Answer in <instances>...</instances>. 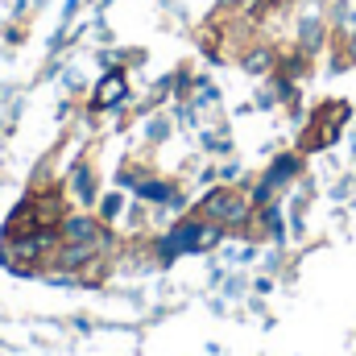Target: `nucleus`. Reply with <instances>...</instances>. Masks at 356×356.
<instances>
[{"label": "nucleus", "mask_w": 356, "mask_h": 356, "mask_svg": "<svg viewBox=\"0 0 356 356\" xmlns=\"http://www.w3.org/2000/svg\"><path fill=\"white\" fill-rule=\"evenodd\" d=\"M129 99H133V79H129L124 67L99 71L95 83H91V91H88V108H95V112H116V108H124Z\"/></svg>", "instance_id": "obj_1"}, {"label": "nucleus", "mask_w": 356, "mask_h": 356, "mask_svg": "<svg viewBox=\"0 0 356 356\" xmlns=\"http://www.w3.org/2000/svg\"><path fill=\"white\" fill-rule=\"evenodd\" d=\"M236 67H241L245 75H253V79H269V75L277 71V46H269V42H249V46L236 54Z\"/></svg>", "instance_id": "obj_2"}, {"label": "nucleus", "mask_w": 356, "mask_h": 356, "mask_svg": "<svg viewBox=\"0 0 356 356\" xmlns=\"http://www.w3.org/2000/svg\"><path fill=\"white\" fill-rule=\"evenodd\" d=\"M294 46L307 50V54H319V50L327 46V17H323V13L298 17V25H294Z\"/></svg>", "instance_id": "obj_3"}, {"label": "nucleus", "mask_w": 356, "mask_h": 356, "mask_svg": "<svg viewBox=\"0 0 356 356\" xmlns=\"http://www.w3.org/2000/svg\"><path fill=\"white\" fill-rule=\"evenodd\" d=\"M67 186H71V195H75L83 207H95V199H99V178H95V166H91L88 158H79V162L71 166Z\"/></svg>", "instance_id": "obj_4"}, {"label": "nucleus", "mask_w": 356, "mask_h": 356, "mask_svg": "<svg viewBox=\"0 0 356 356\" xmlns=\"http://www.w3.org/2000/svg\"><path fill=\"white\" fill-rule=\"evenodd\" d=\"M33 216H38V228H58L63 216H67V203H63V186H50V191H33Z\"/></svg>", "instance_id": "obj_5"}, {"label": "nucleus", "mask_w": 356, "mask_h": 356, "mask_svg": "<svg viewBox=\"0 0 356 356\" xmlns=\"http://www.w3.org/2000/svg\"><path fill=\"white\" fill-rule=\"evenodd\" d=\"M133 195L141 199V203H170V195H175V182H166V178H154V175H145L137 186H133Z\"/></svg>", "instance_id": "obj_6"}, {"label": "nucleus", "mask_w": 356, "mask_h": 356, "mask_svg": "<svg viewBox=\"0 0 356 356\" xmlns=\"http://www.w3.org/2000/svg\"><path fill=\"white\" fill-rule=\"evenodd\" d=\"M175 116H166V112H149L145 116V141L149 145H162V141H170V133H175Z\"/></svg>", "instance_id": "obj_7"}, {"label": "nucleus", "mask_w": 356, "mask_h": 356, "mask_svg": "<svg viewBox=\"0 0 356 356\" xmlns=\"http://www.w3.org/2000/svg\"><path fill=\"white\" fill-rule=\"evenodd\" d=\"M95 216H99L104 224L124 220V191H108V195H99V199H95Z\"/></svg>", "instance_id": "obj_8"}, {"label": "nucleus", "mask_w": 356, "mask_h": 356, "mask_svg": "<svg viewBox=\"0 0 356 356\" xmlns=\"http://www.w3.org/2000/svg\"><path fill=\"white\" fill-rule=\"evenodd\" d=\"M253 220L261 224V232H266L269 241H282V236H286V224H282V207H277V203L257 207V216H253Z\"/></svg>", "instance_id": "obj_9"}, {"label": "nucleus", "mask_w": 356, "mask_h": 356, "mask_svg": "<svg viewBox=\"0 0 356 356\" xmlns=\"http://www.w3.org/2000/svg\"><path fill=\"white\" fill-rule=\"evenodd\" d=\"M307 67H311V54H307V50H298V46H294V50H286V54H277V71H282V75H290V79H302V75H307Z\"/></svg>", "instance_id": "obj_10"}, {"label": "nucleus", "mask_w": 356, "mask_h": 356, "mask_svg": "<svg viewBox=\"0 0 356 356\" xmlns=\"http://www.w3.org/2000/svg\"><path fill=\"white\" fill-rule=\"evenodd\" d=\"M199 141H203V149H207V154H220V158H224V154H232V137H228V129H203V133H199Z\"/></svg>", "instance_id": "obj_11"}, {"label": "nucleus", "mask_w": 356, "mask_h": 356, "mask_svg": "<svg viewBox=\"0 0 356 356\" xmlns=\"http://www.w3.org/2000/svg\"><path fill=\"white\" fill-rule=\"evenodd\" d=\"M63 88H67V95H83V91H88V79L67 63V67H63Z\"/></svg>", "instance_id": "obj_12"}, {"label": "nucleus", "mask_w": 356, "mask_h": 356, "mask_svg": "<svg viewBox=\"0 0 356 356\" xmlns=\"http://www.w3.org/2000/svg\"><path fill=\"white\" fill-rule=\"evenodd\" d=\"M83 4H88V0H67V4H63V21H58V25H75V21H79V13H83Z\"/></svg>", "instance_id": "obj_13"}, {"label": "nucleus", "mask_w": 356, "mask_h": 356, "mask_svg": "<svg viewBox=\"0 0 356 356\" xmlns=\"http://www.w3.org/2000/svg\"><path fill=\"white\" fill-rule=\"evenodd\" d=\"M4 42H8V46H21V42H25V25H21V21H17V25H4Z\"/></svg>", "instance_id": "obj_14"}, {"label": "nucleus", "mask_w": 356, "mask_h": 356, "mask_svg": "<svg viewBox=\"0 0 356 356\" xmlns=\"http://www.w3.org/2000/svg\"><path fill=\"white\" fill-rule=\"evenodd\" d=\"M236 175H241V166H236V162H228V166H220V170H216V178H220V182H228V186L236 182Z\"/></svg>", "instance_id": "obj_15"}, {"label": "nucleus", "mask_w": 356, "mask_h": 356, "mask_svg": "<svg viewBox=\"0 0 356 356\" xmlns=\"http://www.w3.org/2000/svg\"><path fill=\"white\" fill-rule=\"evenodd\" d=\"M253 104H257V108H273V104H277V95H273V88H261V91H257V99H253Z\"/></svg>", "instance_id": "obj_16"}, {"label": "nucleus", "mask_w": 356, "mask_h": 356, "mask_svg": "<svg viewBox=\"0 0 356 356\" xmlns=\"http://www.w3.org/2000/svg\"><path fill=\"white\" fill-rule=\"evenodd\" d=\"M241 290H245V282H241V277H236V273H232V277H228V282H224V294H228V298H236V294H241Z\"/></svg>", "instance_id": "obj_17"}, {"label": "nucleus", "mask_w": 356, "mask_h": 356, "mask_svg": "<svg viewBox=\"0 0 356 356\" xmlns=\"http://www.w3.org/2000/svg\"><path fill=\"white\" fill-rule=\"evenodd\" d=\"M95 42H99V46H108V42H112V29H108V25H104V21H99V25H95Z\"/></svg>", "instance_id": "obj_18"}, {"label": "nucleus", "mask_w": 356, "mask_h": 356, "mask_svg": "<svg viewBox=\"0 0 356 356\" xmlns=\"http://www.w3.org/2000/svg\"><path fill=\"white\" fill-rule=\"evenodd\" d=\"M166 207H170V211H182V207H186V195H182L178 186H175V195H170V203H166Z\"/></svg>", "instance_id": "obj_19"}, {"label": "nucleus", "mask_w": 356, "mask_h": 356, "mask_svg": "<svg viewBox=\"0 0 356 356\" xmlns=\"http://www.w3.org/2000/svg\"><path fill=\"white\" fill-rule=\"evenodd\" d=\"M241 4H249V0H216V8L224 13V8H241Z\"/></svg>", "instance_id": "obj_20"}, {"label": "nucleus", "mask_w": 356, "mask_h": 356, "mask_svg": "<svg viewBox=\"0 0 356 356\" xmlns=\"http://www.w3.org/2000/svg\"><path fill=\"white\" fill-rule=\"evenodd\" d=\"M344 54H348V67H356V33L348 38V50H344Z\"/></svg>", "instance_id": "obj_21"}, {"label": "nucleus", "mask_w": 356, "mask_h": 356, "mask_svg": "<svg viewBox=\"0 0 356 356\" xmlns=\"http://www.w3.org/2000/svg\"><path fill=\"white\" fill-rule=\"evenodd\" d=\"M0 33H4V21H0Z\"/></svg>", "instance_id": "obj_22"}]
</instances>
